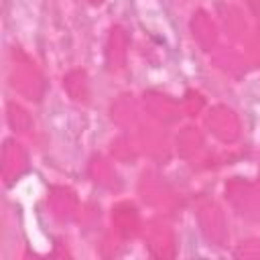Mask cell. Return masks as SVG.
Returning a JSON list of instances; mask_svg holds the SVG:
<instances>
[{
  "label": "cell",
  "mask_w": 260,
  "mask_h": 260,
  "mask_svg": "<svg viewBox=\"0 0 260 260\" xmlns=\"http://www.w3.org/2000/svg\"><path fill=\"white\" fill-rule=\"evenodd\" d=\"M6 6H8V18L14 24V28L16 24L24 26V22H26V28H30V24L32 26L37 24L41 0H6Z\"/></svg>",
  "instance_id": "obj_1"
}]
</instances>
